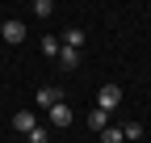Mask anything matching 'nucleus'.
<instances>
[{
	"instance_id": "12",
	"label": "nucleus",
	"mask_w": 151,
	"mask_h": 143,
	"mask_svg": "<svg viewBox=\"0 0 151 143\" xmlns=\"http://www.w3.org/2000/svg\"><path fill=\"white\" fill-rule=\"evenodd\" d=\"M122 135H126V139H143V126H139V122H126Z\"/></svg>"
},
{
	"instance_id": "2",
	"label": "nucleus",
	"mask_w": 151,
	"mask_h": 143,
	"mask_svg": "<svg viewBox=\"0 0 151 143\" xmlns=\"http://www.w3.org/2000/svg\"><path fill=\"white\" fill-rule=\"evenodd\" d=\"M59 101H63V88L59 84H42L38 88V110H55Z\"/></svg>"
},
{
	"instance_id": "11",
	"label": "nucleus",
	"mask_w": 151,
	"mask_h": 143,
	"mask_svg": "<svg viewBox=\"0 0 151 143\" xmlns=\"http://www.w3.org/2000/svg\"><path fill=\"white\" fill-rule=\"evenodd\" d=\"M34 13L38 17H55V4H50V0H34Z\"/></svg>"
},
{
	"instance_id": "10",
	"label": "nucleus",
	"mask_w": 151,
	"mask_h": 143,
	"mask_svg": "<svg viewBox=\"0 0 151 143\" xmlns=\"http://www.w3.org/2000/svg\"><path fill=\"white\" fill-rule=\"evenodd\" d=\"M101 143H126L122 126H105V131H101Z\"/></svg>"
},
{
	"instance_id": "14",
	"label": "nucleus",
	"mask_w": 151,
	"mask_h": 143,
	"mask_svg": "<svg viewBox=\"0 0 151 143\" xmlns=\"http://www.w3.org/2000/svg\"><path fill=\"white\" fill-rule=\"evenodd\" d=\"M0 30H4V17H0Z\"/></svg>"
},
{
	"instance_id": "3",
	"label": "nucleus",
	"mask_w": 151,
	"mask_h": 143,
	"mask_svg": "<svg viewBox=\"0 0 151 143\" xmlns=\"http://www.w3.org/2000/svg\"><path fill=\"white\" fill-rule=\"evenodd\" d=\"M0 42H4V46L25 42V21H4V30H0Z\"/></svg>"
},
{
	"instance_id": "6",
	"label": "nucleus",
	"mask_w": 151,
	"mask_h": 143,
	"mask_svg": "<svg viewBox=\"0 0 151 143\" xmlns=\"http://www.w3.org/2000/svg\"><path fill=\"white\" fill-rule=\"evenodd\" d=\"M55 63H59V72H76V67H80V51L63 46V51H59V59H55Z\"/></svg>"
},
{
	"instance_id": "1",
	"label": "nucleus",
	"mask_w": 151,
	"mask_h": 143,
	"mask_svg": "<svg viewBox=\"0 0 151 143\" xmlns=\"http://www.w3.org/2000/svg\"><path fill=\"white\" fill-rule=\"evenodd\" d=\"M118 105H122V84H101L97 88V110H105V114H113V110H118Z\"/></svg>"
},
{
	"instance_id": "9",
	"label": "nucleus",
	"mask_w": 151,
	"mask_h": 143,
	"mask_svg": "<svg viewBox=\"0 0 151 143\" xmlns=\"http://www.w3.org/2000/svg\"><path fill=\"white\" fill-rule=\"evenodd\" d=\"M59 51H63V38H42V55L46 59H59Z\"/></svg>"
},
{
	"instance_id": "13",
	"label": "nucleus",
	"mask_w": 151,
	"mask_h": 143,
	"mask_svg": "<svg viewBox=\"0 0 151 143\" xmlns=\"http://www.w3.org/2000/svg\"><path fill=\"white\" fill-rule=\"evenodd\" d=\"M25 139H29V143H46V131H42V126H34V131H29Z\"/></svg>"
},
{
	"instance_id": "8",
	"label": "nucleus",
	"mask_w": 151,
	"mask_h": 143,
	"mask_svg": "<svg viewBox=\"0 0 151 143\" xmlns=\"http://www.w3.org/2000/svg\"><path fill=\"white\" fill-rule=\"evenodd\" d=\"M63 46H71V51H80V46H84V30H76V25H71V30L63 34Z\"/></svg>"
},
{
	"instance_id": "5",
	"label": "nucleus",
	"mask_w": 151,
	"mask_h": 143,
	"mask_svg": "<svg viewBox=\"0 0 151 143\" xmlns=\"http://www.w3.org/2000/svg\"><path fill=\"white\" fill-rule=\"evenodd\" d=\"M38 126V114H29V110H17L13 114V131H21V135H29Z\"/></svg>"
},
{
	"instance_id": "7",
	"label": "nucleus",
	"mask_w": 151,
	"mask_h": 143,
	"mask_svg": "<svg viewBox=\"0 0 151 143\" xmlns=\"http://www.w3.org/2000/svg\"><path fill=\"white\" fill-rule=\"evenodd\" d=\"M88 126H92V131L101 135V131L109 126V114H105V110H88Z\"/></svg>"
},
{
	"instance_id": "4",
	"label": "nucleus",
	"mask_w": 151,
	"mask_h": 143,
	"mask_svg": "<svg viewBox=\"0 0 151 143\" xmlns=\"http://www.w3.org/2000/svg\"><path fill=\"white\" fill-rule=\"evenodd\" d=\"M46 118H50V126H59V131H63V126H71V118H76V114H71V105H67V101H59L55 110H46Z\"/></svg>"
}]
</instances>
